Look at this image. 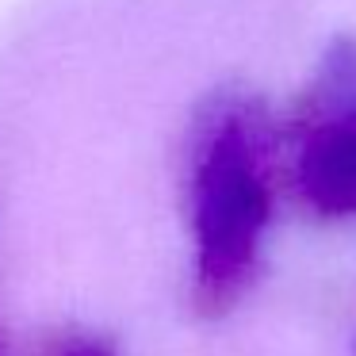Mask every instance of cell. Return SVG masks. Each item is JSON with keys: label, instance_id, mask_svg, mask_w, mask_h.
<instances>
[{"label": "cell", "instance_id": "obj_3", "mask_svg": "<svg viewBox=\"0 0 356 356\" xmlns=\"http://www.w3.org/2000/svg\"><path fill=\"white\" fill-rule=\"evenodd\" d=\"M47 356H119L115 341L88 325H65L47 341Z\"/></svg>", "mask_w": 356, "mask_h": 356}, {"label": "cell", "instance_id": "obj_1", "mask_svg": "<svg viewBox=\"0 0 356 356\" xmlns=\"http://www.w3.org/2000/svg\"><path fill=\"white\" fill-rule=\"evenodd\" d=\"M276 211L268 111L249 88H218L188 131L184 215L192 238V307L222 318L253 287Z\"/></svg>", "mask_w": 356, "mask_h": 356}, {"label": "cell", "instance_id": "obj_2", "mask_svg": "<svg viewBox=\"0 0 356 356\" xmlns=\"http://www.w3.org/2000/svg\"><path fill=\"white\" fill-rule=\"evenodd\" d=\"M295 188L322 218L356 215V104L299 119Z\"/></svg>", "mask_w": 356, "mask_h": 356}, {"label": "cell", "instance_id": "obj_4", "mask_svg": "<svg viewBox=\"0 0 356 356\" xmlns=\"http://www.w3.org/2000/svg\"><path fill=\"white\" fill-rule=\"evenodd\" d=\"M0 356H8V341H4V333H0Z\"/></svg>", "mask_w": 356, "mask_h": 356}]
</instances>
